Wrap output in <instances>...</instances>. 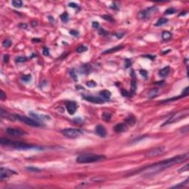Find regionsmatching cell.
I'll list each match as a JSON object with an SVG mask.
<instances>
[{
  "label": "cell",
  "instance_id": "25",
  "mask_svg": "<svg viewBox=\"0 0 189 189\" xmlns=\"http://www.w3.org/2000/svg\"><path fill=\"white\" fill-rule=\"evenodd\" d=\"M111 117H112V115H111L109 112H105L103 113L102 115V119L105 121V122H109L111 120Z\"/></svg>",
  "mask_w": 189,
  "mask_h": 189
},
{
  "label": "cell",
  "instance_id": "53",
  "mask_svg": "<svg viewBox=\"0 0 189 189\" xmlns=\"http://www.w3.org/2000/svg\"><path fill=\"white\" fill-rule=\"evenodd\" d=\"M143 57H146V58H149L151 60H154L155 56L154 55H143Z\"/></svg>",
  "mask_w": 189,
  "mask_h": 189
},
{
  "label": "cell",
  "instance_id": "37",
  "mask_svg": "<svg viewBox=\"0 0 189 189\" xmlns=\"http://www.w3.org/2000/svg\"><path fill=\"white\" fill-rule=\"evenodd\" d=\"M140 73L144 78L147 79V78H148V72L146 70H140Z\"/></svg>",
  "mask_w": 189,
  "mask_h": 189
},
{
  "label": "cell",
  "instance_id": "3",
  "mask_svg": "<svg viewBox=\"0 0 189 189\" xmlns=\"http://www.w3.org/2000/svg\"><path fill=\"white\" fill-rule=\"evenodd\" d=\"M106 157L103 155H100V154H83L79 155L78 157L76 158V162L78 163L81 164H85V163H95L98 162V161H101L105 160Z\"/></svg>",
  "mask_w": 189,
  "mask_h": 189
},
{
  "label": "cell",
  "instance_id": "19",
  "mask_svg": "<svg viewBox=\"0 0 189 189\" xmlns=\"http://www.w3.org/2000/svg\"><path fill=\"white\" fill-rule=\"evenodd\" d=\"M159 92V90L157 88H154V89H152L151 90H150L148 92V97L150 98H155L157 95V94Z\"/></svg>",
  "mask_w": 189,
  "mask_h": 189
},
{
  "label": "cell",
  "instance_id": "22",
  "mask_svg": "<svg viewBox=\"0 0 189 189\" xmlns=\"http://www.w3.org/2000/svg\"><path fill=\"white\" fill-rule=\"evenodd\" d=\"M90 69H91V66L90 64H84L81 66V73L84 74H86L90 72Z\"/></svg>",
  "mask_w": 189,
  "mask_h": 189
},
{
  "label": "cell",
  "instance_id": "4",
  "mask_svg": "<svg viewBox=\"0 0 189 189\" xmlns=\"http://www.w3.org/2000/svg\"><path fill=\"white\" fill-rule=\"evenodd\" d=\"M188 115H189V109L188 108L185 109H182L181 111H179V112H177L173 115H171L170 118L162 125V126L168 125V124H172L174 123H176V122H177V121H180V120L185 118V117H187Z\"/></svg>",
  "mask_w": 189,
  "mask_h": 189
},
{
  "label": "cell",
  "instance_id": "41",
  "mask_svg": "<svg viewBox=\"0 0 189 189\" xmlns=\"http://www.w3.org/2000/svg\"><path fill=\"white\" fill-rule=\"evenodd\" d=\"M125 62H126V64H125V67L126 68L130 67L131 65V60L129 59V58H126L125 59Z\"/></svg>",
  "mask_w": 189,
  "mask_h": 189
},
{
  "label": "cell",
  "instance_id": "52",
  "mask_svg": "<svg viewBox=\"0 0 189 189\" xmlns=\"http://www.w3.org/2000/svg\"><path fill=\"white\" fill-rule=\"evenodd\" d=\"M124 36V33H116L115 34V36L117 38H121L122 37H123Z\"/></svg>",
  "mask_w": 189,
  "mask_h": 189
},
{
  "label": "cell",
  "instance_id": "16",
  "mask_svg": "<svg viewBox=\"0 0 189 189\" xmlns=\"http://www.w3.org/2000/svg\"><path fill=\"white\" fill-rule=\"evenodd\" d=\"M95 131H96L97 134L101 137H105L107 135V131L102 125H98L96 126Z\"/></svg>",
  "mask_w": 189,
  "mask_h": 189
},
{
  "label": "cell",
  "instance_id": "48",
  "mask_svg": "<svg viewBox=\"0 0 189 189\" xmlns=\"http://www.w3.org/2000/svg\"><path fill=\"white\" fill-rule=\"evenodd\" d=\"M6 98V94L4 92L3 90H1V94H0V99L2 100V101H4V100Z\"/></svg>",
  "mask_w": 189,
  "mask_h": 189
},
{
  "label": "cell",
  "instance_id": "26",
  "mask_svg": "<svg viewBox=\"0 0 189 189\" xmlns=\"http://www.w3.org/2000/svg\"><path fill=\"white\" fill-rule=\"evenodd\" d=\"M21 80L25 83H28L32 80V75L30 74L28 75H24L21 77Z\"/></svg>",
  "mask_w": 189,
  "mask_h": 189
},
{
  "label": "cell",
  "instance_id": "36",
  "mask_svg": "<svg viewBox=\"0 0 189 189\" xmlns=\"http://www.w3.org/2000/svg\"><path fill=\"white\" fill-rule=\"evenodd\" d=\"M102 18H103L104 20L109 21H110V22L114 21V19H113L111 16H109V15H103V16H102Z\"/></svg>",
  "mask_w": 189,
  "mask_h": 189
},
{
  "label": "cell",
  "instance_id": "28",
  "mask_svg": "<svg viewBox=\"0 0 189 189\" xmlns=\"http://www.w3.org/2000/svg\"><path fill=\"white\" fill-rule=\"evenodd\" d=\"M12 4H13V7L18 8H21L22 6H23V3H22V2L20 1V0H13Z\"/></svg>",
  "mask_w": 189,
  "mask_h": 189
},
{
  "label": "cell",
  "instance_id": "8",
  "mask_svg": "<svg viewBox=\"0 0 189 189\" xmlns=\"http://www.w3.org/2000/svg\"><path fill=\"white\" fill-rule=\"evenodd\" d=\"M165 151V148L163 146H160V147H156L154 148L151 149L150 151H148L146 154V157H154L159 156V155L162 154Z\"/></svg>",
  "mask_w": 189,
  "mask_h": 189
},
{
  "label": "cell",
  "instance_id": "45",
  "mask_svg": "<svg viewBox=\"0 0 189 189\" xmlns=\"http://www.w3.org/2000/svg\"><path fill=\"white\" fill-rule=\"evenodd\" d=\"M70 33L73 36H78V34H79V32L77 31V30H71L70 31Z\"/></svg>",
  "mask_w": 189,
  "mask_h": 189
},
{
  "label": "cell",
  "instance_id": "13",
  "mask_svg": "<svg viewBox=\"0 0 189 189\" xmlns=\"http://www.w3.org/2000/svg\"><path fill=\"white\" fill-rule=\"evenodd\" d=\"M83 98L86 100V101L91 102L93 103H98V104H102L105 103V101L103 99L95 97V96H91V95H87V96H83Z\"/></svg>",
  "mask_w": 189,
  "mask_h": 189
},
{
  "label": "cell",
  "instance_id": "54",
  "mask_svg": "<svg viewBox=\"0 0 189 189\" xmlns=\"http://www.w3.org/2000/svg\"><path fill=\"white\" fill-rule=\"evenodd\" d=\"M31 25H32L33 27H36V26L38 25V22L36 21H32Z\"/></svg>",
  "mask_w": 189,
  "mask_h": 189
},
{
  "label": "cell",
  "instance_id": "50",
  "mask_svg": "<svg viewBox=\"0 0 189 189\" xmlns=\"http://www.w3.org/2000/svg\"><path fill=\"white\" fill-rule=\"evenodd\" d=\"M19 27L22 29H27V25L25 23H20L19 24Z\"/></svg>",
  "mask_w": 189,
  "mask_h": 189
},
{
  "label": "cell",
  "instance_id": "51",
  "mask_svg": "<svg viewBox=\"0 0 189 189\" xmlns=\"http://www.w3.org/2000/svg\"><path fill=\"white\" fill-rule=\"evenodd\" d=\"M3 59H4V63H8V61H9V55H4Z\"/></svg>",
  "mask_w": 189,
  "mask_h": 189
},
{
  "label": "cell",
  "instance_id": "5",
  "mask_svg": "<svg viewBox=\"0 0 189 189\" xmlns=\"http://www.w3.org/2000/svg\"><path fill=\"white\" fill-rule=\"evenodd\" d=\"M15 119L16 120H20L22 123H25V124L33 126V127H41V126H44V125L41 123V122H38L36 120H33L32 118H27L26 116H21L19 115H14Z\"/></svg>",
  "mask_w": 189,
  "mask_h": 189
},
{
  "label": "cell",
  "instance_id": "32",
  "mask_svg": "<svg viewBox=\"0 0 189 189\" xmlns=\"http://www.w3.org/2000/svg\"><path fill=\"white\" fill-rule=\"evenodd\" d=\"M11 45H12V41H11L10 40H9V39H6V40H4L2 42V46L4 47H5V48H8Z\"/></svg>",
  "mask_w": 189,
  "mask_h": 189
},
{
  "label": "cell",
  "instance_id": "56",
  "mask_svg": "<svg viewBox=\"0 0 189 189\" xmlns=\"http://www.w3.org/2000/svg\"><path fill=\"white\" fill-rule=\"evenodd\" d=\"M48 19H49V21H54V19L52 17V16H49V17H48Z\"/></svg>",
  "mask_w": 189,
  "mask_h": 189
},
{
  "label": "cell",
  "instance_id": "30",
  "mask_svg": "<svg viewBox=\"0 0 189 189\" xmlns=\"http://www.w3.org/2000/svg\"><path fill=\"white\" fill-rule=\"evenodd\" d=\"M177 12V10L174 8H168L165 11L164 14L165 15H171V14H174L176 13Z\"/></svg>",
  "mask_w": 189,
  "mask_h": 189
},
{
  "label": "cell",
  "instance_id": "15",
  "mask_svg": "<svg viewBox=\"0 0 189 189\" xmlns=\"http://www.w3.org/2000/svg\"><path fill=\"white\" fill-rule=\"evenodd\" d=\"M131 94H135L137 90V81H136V75L134 70H131Z\"/></svg>",
  "mask_w": 189,
  "mask_h": 189
},
{
  "label": "cell",
  "instance_id": "39",
  "mask_svg": "<svg viewBox=\"0 0 189 189\" xmlns=\"http://www.w3.org/2000/svg\"><path fill=\"white\" fill-rule=\"evenodd\" d=\"M98 34L101 35V36H107L108 33L104 29H103V28H99V30H98Z\"/></svg>",
  "mask_w": 189,
  "mask_h": 189
},
{
  "label": "cell",
  "instance_id": "20",
  "mask_svg": "<svg viewBox=\"0 0 189 189\" xmlns=\"http://www.w3.org/2000/svg\"><path fill=\"white\" fill-rule=\"evenodd\" d=\"M168 21V19L166 18H160V19H158V21L155 23V26L156 27H160L163 26L165 24H167Z\"/></svg>",
  "mask_w": 189,
  "mask_h": 189
},
{
  "label": "cell",
  "instance_id": "31",
  "mask_svg": "<svg viewBox=\"0 0 189 189\" xmlns=\"http://www.w3.org/2000/svg\"><path fill=\"white\" fill-rule=\"evenodd\" d=\"M188 178H187L184 182L180 183L179 185H177L174 186L173 188H182V187H185V186L188 185Z\"/></svg>",
  "mask_w": 189,
  "mask_h": 189
},
{
  "label": "cell",
  "instance_id": "55",
  "mask_svg": "<svg viewBox=\"0 0 189 189\" xmlns=\"http://www.w3.org/2000/svg\"><path fill=\"white\" fill-rule=\"evenodd\" d=\"M32 41L33 42H40L41 41V40L39 39V38H33Z\"/></svg>",
  "mask_w": 189,
  "mask_h": 189
},
{
  "label": "cell",
  "instance_id": "6",
  "mask_svg": "<svg viewBox=\"0 0 189 189\" xmlns=\"http://www.w3.org/2000/svg\"><path fill=\"white\" fill-rule=\"evenodd\" d=\"M157 11H158V8L156 6H152L150 8H146L144 10L140 11V12L138 13V17L140 19L146 20L151 18L154 13H156L157 12Z\"/></svg>",
  "mask_w": 189,
  "mask_h": 189
},
{
  "label": "cell",
  "instance_id": "29",
  "mask_svg": "<svg viewBox=\"0 0 189 189\" xmlns=\"http://www.w3.org/2000/svg\"><path fill=\"white\" fill-rule=\"evenodd\" d=\"M27 58L26 56H23V55H21V56H18L16 58V63H22V62H25L27 61Z\"/></svg>",
  "mask_w": 189,
  "mask_h": 189
},
{
  "label": "cell",
  "instance_id": "7",
  "mask_svg": "<svg viewBox=\"0 0 189 189\" xmlns=\"http://www.w3.org/2000/svg\"><path fill=\"white\" fill-rule=\"evenodd\" d=\"M62 134L68 138H76L83 134V131L78 129H73V128H67L62 130Z\"/></svg>",
  "mask_w": 189,
  "mask_h": 189
},
{
  "label": "cell",
  "instance_id": "42",
  "mask_svg": "<svg viewBox=\"0 0 189 189\" xmlns=\"http://www.w3.org/2000/svg\"><path fill=\"white\" fill-rule=\"evenodd\" d=\"M43 55H45V56H49V49L48 47H44L43 48Z\"/></svg>",
  "mask_w": 189,
  "mask_h": 189
},
{
  "label": "cell",
  "instance_id": "44",
  "mask_svg": "<svg viewBox=\"0 0 189 189\" xmlns=\"http://www.w3.org/2000/svg\"><path fill=\"white\" fill-rule=\"evenodd\" d=\"M121 94L123 96L125 97H130L131 96V93L129 92H127L126 90H121Z\"/></svg>",
  "mask_w": 189,
  "mask_h": 189
},
{
  "label": "cell",
  "instance_id": "11",
  "mask_svg": "<svg viewBox=\"0 0 189 189\" xmlns=\"http://www.w3.org/2000/svg\"><path fill=\"white\" fill-rule=\"evenodd\" d=\"M16 174L17 173L13 170L2 167L0 168V180H3L6 178H8L10 176H12L13 174Z\"/></svg>",
  "mask_w": 189,
  "mask_h": 189
},
{
  "label": "cell",
  "instance_id": "35",
  "mask_svg": "<svg viewBox=\"0 0 189 189\" xmlns=\"http://www.w3.org/2000/svg\"><path fill=\"white\" fill-rule=\"evenodd\" d=\"M87 51V47L85 46H79L77 48V52L78 53H81Z\"/></svg>",
  "mask_w": 189,
  "mask_h": 189
},
{
  "label": "cell",
  "instance_id": "24",
  "mask_svg": "<svg viewBox=\"0 0 189 189\" xmlns=\"http://www.w3.org/2000/svg\"><path fill=\"white\" fill-rule=\"evenodd\" d=\"M135 122H136V118L132 115H131L130 117H129V118H127L126 119V123H127L128 124L131 126H134Z\"/></svg>",
  "mask_w": 189,
  "mask_h": 189
},
{
  "label": "cell",
  "instance_id": "9",
  "mask_svg": "<svg viewBox=\"0 0 189 189\" xmlns=\"http://www.w3.org/2000/svg\"><path fill=\"white\" fill-rule=\"evenodd\" d=\"M29 115L32 117L33 118H34L36 120L41 122V121H45V120H51V117L47 115H44V114H38L34 112H30Z\"/></svg>",
  "mask_w": 189,
  "mask_h": 189
},
{
  "label": "cell",
  "instance_id": "33",
  "mask_svg": "<svg viewBox=\"0 0 189 189\" xmlns=\"http://www.w3.org/2000/svg\"><path fill=\"white\" fill-rule=\"evenodd\" d=\"M26 169L28 171H30V172H40L41 171V169L38 168H36V167H33V166H30V167H27Z\"/></svg>",
  "mask_w": 189,
  "mask_h": 189
},
{
  "label": "cell",
  "instance_id": "17",
  "mask_svg": "<svg viewBox=\"0 0 189 189\" xmlns=\"http://www.w3.org/2000/svg\"><path fill=\"white\" fill-rule=\"evenodd\" d=\"M170 66H165V67L163 68L162 70H160V72H159V75L162 77V78H165V77H167L170 73Z\"/></svg>",
  "mask_w": 189,
  "mask_h": 189
},
{
  "label": "cell",
  "instance_id": "23",
  "mask_svg": "<svg viewBox=\"0 0 189 189\" xmlns=\"http://www.w3.org/2000/svg\"><path fill=\"white\" fill-rule=\"evenodd\" d=\"M171 37H172V34L169 31H164L162 33V38L164 41H168L171 39Z\"/></svg>",
  "mask_w": 189,
  "mask_h": 189
},
{
  "label": "cell",
  "instance_id": "27",
  "mask_svg": "<svg viewBox=\"0 0 189 189\" xmlns=\"http://www.w3.org/2000/svg\"><path fill=\"white\" fill-rule=\"evenodd\" d=\"M60 18H61V19H62V21L64 22V23H66V22L69 21V14H68V13L67 12L63 13L62 15H61Z\"/></svg>",
  "mask_w": 189,
  "mask_h": 189
},
{
  "label": "cell",
  "instance_id": "14",
  "mask_svg": "<svg viewBox=\"0 0 189 189\" xmlns=\"http://www.w3.org/2000/svg\"><path fill=\"white\" fill-rule=\"evenodd\" d=\"M114 130L117 133H122V132H125L128 130V126L126 123H118L115 127H114Z\"/></svg>",
  "mask_w": 189,
  "mask_h": 189
},
{
  "label": "cell",
  "instance_id": "49",
  "mask_svg": "<svg viewBox=\"0 0 189 189\" xmlns=\"http://www.w3.org/2000/svg\"><path fill=\"white\" fill-rule=\"evenodd\" d=\"M92 26L93 28L97 29V28H98V27H99V23L98 21H93L92 23Z\"/></svg>",
  "mask_w": 189,
  "mask_h": 189
},
{
  "label": "cell",
  "instance_id": "2",
  "mask_svg": "<svg viewBox=\"0 0 189 189\" xmlns=\"http://www.w3.org/2000/svg\"><path fill=\"white\" fill-rule=\"evenodd\" d=\"M0 143H1L2 146H8L13 149L21 150V151H27V150H31V149H38V150L43 149V148L40 146H37L35 145H32V144H28L21 141H13L6 138L0 139Z\"/></svg>",
  "mask_w": 189,
  "mask_h": 189
},
{
  "label": "cell",
  "instance_id": "46",
  "mask_svg": "<svg viewBox=\"0 0 189 189\" xmlns=\"http://www.w3.org/2000/svg\"><path fill=\"white\" fill-rule=\"evenodd\" d=\"M110 8L112 9H113V10H119V4H117L116 2H114L112 4V5H111V6H110Z\"/></svg>",
  "mask_w": 189,
  "mask_h": 189
},
{
  "label": "cell",
  "instance_id": "38",
  "mask_svg": "<svg viewBox=\"0 0 189 189\" xmlns=\"http://www.w3.org/2000/svg\"><path fill=\"white\" fill-rule=\"evenodd\" d=\"M188 86H186L185 89H184V90L182 91V94H181V97L182 98H184V97H186L188 95Z\"/></svg>",
  "mask_w": 189,
  "mask_h": 189
},
{
  "label": "cell",
  "instance_id": "57",
  "mask_svg": "<svg viewBox=\"0 0 189 189\" xmlns=\"http://www.w3.org/2000/svg\"><path fill=\"white\" fill-rule=\"evenodd\" d=\"M186 14V12L185 11V13H181L180 14V16H183V15H185Z\"/></svg>",
  "mask_w": 189,
  "mask_h": 189
},
{
  "label": "cell",
  "instance_id": "43",
  "mask_svg": "<svg viewBox=\"0 0 189 189\" xmlns=\"http://www.w3.org/2000/svg\"><path fill=\"white\" fill-rule=\"evenodd\" d=\"M96 83L95 81H88L86 83V86H89V87H94V86H96Z\"/></svg>",
  "mask_w": 189,
  "mask_h": 189
},
{
  "label": "cell",
  "instance_id": "10",
  "mask_svg": "<svg viewBox=\"0 0 189 189\" xmlns=\"http://www.w3.org/2000/svg\"><path fill=\"white\" fill-rule=\"evenodd\" d=\"M6 131L9 135L13 137H21L22 135H25L27 134V132H26L25 131L21 129H16V128H8Z\"/></svg>",
  "mask_w": 189,
  "mask_h": 189
},
{
  "label": "cell",
  "instance_id": "21",
  "mask_svg": "<svg viewBox=\"0 0 189 189\" xmlns=\"http://www.w3.org/2000/svg\"><path fill=\"white\" fill-rule=\"evenodd\" d=\"M100 95L102 96L104 99H107V100H109L111 97V92L109 91V90H102L100 92Z\"/></svg>",
  "mask_w": 189,
  "mask_h": 189
},
{
  "label": "cell",
  "instance_id": "40",
  "mask_svg": "<svg viewBox=\"0 0 189 189\" xmlns=\"http://www.w3.org/2000/svg\"><path fill=\"white\" fill-rule=\"evenodd\" d=\"M68 6L70 8H75V9H80V6L78 4L76 3H74V2H70L68 4Z\"/></svg>",
  "mask_w": 189,
  "mask_h": 189
},
{
  "label": "cell",
  "instance_id": "47",
  "mask_svg": "<svg viewBox=\"0 0 189 189\" xmlns=\"http://www.w3.org/2000/svg\"><path fill=\"white\" fill-rule=\"evenodd\" d=\"M189 167H188V164H186L185 165H184V167H182V168H180L179 170V172H182V171H187L188 170Z\"/></svg>",
  "mask_w": 189,
  "mask_h": 189
},
{
  "label": "cell",
  "instance_id": "18",
  "mask_svg": "<svg viewBox=\"0 0 189 189\" xmlns=\"http://www.w3.org/2000/svg\"><path fill=\"white\" fill-rule=\"evenodd\" d=\"M123 48V46L122 45H120V46H116V47H114L112 48H110L109 49H107V50H105L103 52V54H109V53H114L117 51H119L120 49H122Z\"/></svg>",
  "mask_w": 189,
  "mask_h": 189
},
{
  "label": "cell",
  "instance_id": "12",
  "mask_svg": "<svg viewBox=\"0 0 189 189\" xmlns=\"http://www.w3.org/2000/svg\"><path fill=\"white\" fill-rule=\"evenodd\" d=\"M77 107H78V106H77V103L75 101H67L66 103V110H67L69 114L71 115L75 114V112H76Z\"/></svg>",
  "mask_w": 189,
  "mask_h": 189
},
{
  "label": "cell",
  "instance_id": "34",
  "mask_svg": "<svg viewBox=\"0 0 189 189\" xmlns=\"http://www.w3.org/2000/svg\"><path fill=\"white\" fill-rule=\"evenodd\" d=\"M70 76L72 77V78H73L75 81H78V77H77V75L75 73V71L73 69L70 71Z\"/></svg>",
  "mask_w": 189,
  "mask_h": 189
},
{
  "label": "cell",
  "instance_id": "1",
  "mask_svg": "<svg viewBox=\"0 0 189 189\" xmlns=\"http://www.w3.org/2000/svg\"><path fill=\"white\" fill-rule=\"evenodd\" d=\"M188 158V154H180V155H178V156H175L174 157H172L171 159L165 160L163 161H160V162L150 165L148 166H146V167H144L141 168L140 170L137 171V172H136V174L142 173L144 176L153 175L165 169H167L168 168L171 167V166H173L175 164H178V163L184 162Z\"/></svg>",
  "mask_w": 189,
  "mask_h": 189
}]
</instances>
